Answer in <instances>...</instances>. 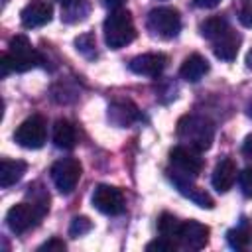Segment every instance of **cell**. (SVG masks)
Returning a JSON list of instances; mask_svg holds the SVG:
<instances>
[{"label": "cell", "mask_w": 252, "mask_h": 252, "mask_svg": "<svg viewBox=\"0 0 252 252\" xmlns=\"http://www.w3.org/2000/svg\"><path fill=\"white\" fill-rule=\"evenodd\" d=\"M211 43H213V51H215V55L219 59L232 61L236 57V53H238V47H240V35L228 26L219 35H215L211 39Z\"/></svg>", "instance_id": "14"}, {"label": "cell", "mask_w": 252, "mask_h": 252, "mask_svg": "<svg viewBox=\"0 0 252 252\" xmlns=\"http://www.w3.org/2000/svg\"><path fill=\"white\" fill-rule=\"evenodd\" d=\"M146 250L148 252H154V250H158V252H171V250H175V242L169 240V238H165V236H161V238L150 242L146 246Z\"/></svg>", "instance_id": "27"}, {"label": "cell", "mask_w": 252, "mask_h": 252, "mask_svg": "<svg viewBox=\"0 0 252 252\" xmlns=\"http://www.w3.org/2000/svg\"><path fill=\"white\" fill-rule=\"evenodd\" d=\"M59 2H61V4H63V2H65V0H59Z\"/></svg>", "instance_id": "34"}, {"label": "cell", "mask_w": 252, "mask_h": 252, "mask_svg": "<svg viewBox=\"0 0 252 252\" xmlns=\"http://www.w3.org/2000/svg\"><path fill=\"white\" fill-rule=\"evenodd\" d=\"M238 20L242 26L252 28V0H242L240 10H238Z\"/></svg>", "instance_id": "28"}, {"label": "cell", "mask_w": 252, "mask_h": 252, "mask_svg": "<svg viewBox=\"0 0 252 252\" xmlns=\"http://www.w3.org/2000/svg\"><path fill=\"white\" fill-rule=\"evenodd\" d=\"M102 4H104L106 8H110V10H118V8L124 4V0H102Z\"/></svg>", "instance_id": "32"}, {"label": "cell", "mask_w": 252, "mask_h": 252, "mask_svg": "<svg viewBox=\"0 0 252 252\" xmlns=\"http://www.w3.org/2000/svg\"><path fill=\"white\" fill-rule=\"evenodd\" d=\"M53 16V8L47 0H32L28 2L22 12H20V20L24 28H39L51 22Z\"/></svg>", "instance_id": "11"}, {"label": "cell", "mask_w": 252, "mask_h": 252, "mask_svg": "<svg viewBox=\"0 0 252 252\" xmlns=\"http://www.w3.org/2000/svg\"><path fill=\"white\" fill-rule=\"evenodd\" d=\"M224 28H228V22H226L224 18H220V16H213V18H207V20L201 24V35L211 41V39H213L215 35H219Z\"/></svg>", "instance_id": "22"}, {"label": "cell", "mask_w": 252, "mask_h": 252, "mask_svg": "<svg viewBox=\"0 0 252 252\" xmlns=\"http://www.w3.org/2000/svg\"><path fill=\"white\" fill-rule=\"evenodd\" d=\"M236 179V165L230 158H224L220 159L217 165H215V171H213V187L219 191V193H224L232 187Z\"/></svg>", "instance_id": "15"}, {"label": "cell", "mask_w": 252, "mask_h": 252, "mask_svg": "<svg viewBox=\"0 0 252 252\" xmlns=\"http://www.w3.org/2000/svg\"><path fill=\"white\" fill-rule=\"evenodd\" d=\"M108 118H110L112 124H116V126H120V128H126V126H130L132 122L140 120V112H138V108H136L132 102L120 100V102H114V104L108 108Z\"/></svg>", "instance_id": "17"}, {"label": "cell", "mask_w": 252, "mask_h": 252, "mask_svg": "<svg viewBox=\"0 0 252 252\" xmlns=\"http://www.w3.org/2000/svg\"><path fill=\"white\" fill-rule=\"evenodd\" d=\"M207 73H209V61H207L203 55H199V53L189 55V57L181 63V69H179L181 79H185V81H189V83L201 81Z\"/></svg>", "instance_id": "16"}, {"label": "cell", "mask_w": 252, "mask_h": 252, "mask_svg": "<svg viewBox=\"0 0 252 252\" xmlns=\"http://www.w3.org/2000/svg\"><path fill=\"white\" fill-rule=\"evenodd\" d=\"M169 161L173 165V173L191 179H195L203 169V158L199 156V150L189 146H175L169 152Z\"/></svg>", "instance_id": "8"}, {"label": "cell", "mask_w": 252, "mask_h": 252, "mask_svg": "<svg viewBox=\"0 0 252 252\" xmlns=\"http://www.w3.org/2000/svg\"><path fill=\"white\" fill-rule=\"evenodd\" d=\"M146 26H148V30H150V33L154 37L171 39L181 30V16H179V12L175 8H169V6L154 8L148 14Z\"/></svg>", "instance_id": "5"}, {"label": "cell", "mask_w": 252, "mask_h": 252, "mask_svg": "<svg viewBox=\"0 0 252 252\" xmlns=\"http://www.w3.org/2000/svg\"><path fill=\"white\" fill-rule=\"evenodd\" d=\"M177 136L181 142H185L189 148H195L199 152L209 150L215 138V126L211 120L197 116V114H187L177 122Z\"/></svg>", "instance_id": "2"}, {"label": "cell", "mask_w": 252, "mask_h": 252, "mask_svg": "<svg viewBox=\"0 0 252 252\" xmlns=\"http://www.w3.org/2000/svg\"><path fill=\"white\" fill-rule=\"evenodd\" d=\"M91 228H93V222H91L87 217H75V219L71 220L69 234H71V236H83V234H87Z\"/></svg>", "instance_id": "25"}, {"label": "cell", "mask_w": 252, "mask_h": 252, "mask_svg": "<svg viewBox=\"0 0 252 252\" xmlns=\"http://www.w3.org/2000/svg\"><path fill=\"white\" fill-rule=\"evenodd\" d=\"M93 205L102 215H120L124 211V197L112 185H98L93 193Z\"/></svg>", "instance_id": "9"}, {"label": "cell", "mask_w": 252, "mask_h": 252, "mask_svg": "<svg viewBox=\"0 0 252 252\" xmlns=\"http://www.w3.org/2000/svg\"><path fill=\"white\" fill-rule=\"evenodd\" d=\"M49 173H51V179H53L55 187L63 195H69L77 187V183L81 179V173H83V167H81L79 159H75V158H63V159H59V161H55L51 165V171Z\"/></svg>", "instance_id": "6"}, {"label": "cell", "mask_w": 252, "mask_h": 252, "mask_svg": "<svg viewBox=\"0 0 252 252\" xmlns=\"http://www.w3.org/2000/svg\"><path fill=\"white\" fill-rule=\"evenodd\" d=\"M75 45H77V51L83 53L85 57H94L96 55V41H94V35L93 33H83L75 39Z\"/></svg>", "instance_id": "24"}, {"label": "cell", "mask_w": 252, "mask_h": 252, "mask_svg": "<svg viewBox=\"0 0 252 252\" xmlns=\"http://www.w3.org/2000/svg\"><path fill=\"white\" fill-rule=\"evenodd\" d=\"M61 18L67 24L79 22L89 14V2L87 0H65L63 2V10H61Z\"/></svg>", "instance_id": "21"}, {"label": "cell", "mask_w": 252, "mask_h": 252, "mask_svg": "<svg viewBox=\"0 0 252 252\" xmlns=\"http://www.w3.org/2000/svg\"><path fill=\"white\" fill-rule=\"evenodd\" d=\"M39 250H65V242L59 240V238H51L45 244H41Z\"/></svg>", "instance_id": "29"}, {"label": "cell", "mask_w": 252, "mask_h": 252, "mask_svg": "<svg viewBox=\"0 0 252 252\" xmlns=\"http://www.w3.org/2000/svg\"><path fill=\"white\" fill-rule=\"evenodd\" d=\"M179 224H181V222H179L173 215L163 213V215L159 217V220H158V230H159L161 236H165V238H169V240H175V238H177Z\"/></svg>", "instance_id": "23"}, {"label": "cell", "mask_w": 252, "mask_h": 252, "mask_svg": "<svg viewBox=\"0 0 252 252\" xmlns=\"http://www.w3.org/2000/svg\"><path fill=\"white\" fill-rule=\"evenodd\" d=\"M45 138H47V126H45V120L37 114L26 118L14 132V140L28 150L41 148L45 144Z\"/></svg>", "instance_id": "7"}, {"label": "cell", "mask_w": 252, "mask_h": 252, "mask_svg": "<svg viewBox=\"0 0 252 252\" xmlns=\"http://www.w3.org/2000/svg\"><path fill=\"white\" fill-rule=\"evenodd\" d=\"M193 4L197 8H215L220 4V0H193Z\"/></svg>", "instance_id": "31"}, {"label": "cell", "mask_w": 252, "mask_h": 252, "mask_svg": "<svg viewBox=\"0 0 252 252\" xmlns=\"http://www.w3.org/2000/svg\"><path fill=\"white\" fill-rule=\"evenodd\" d=\"M136 37V28L132 14L128 10H112L104 20V41L110 49H120L132 43Z\"/></svg>", "instance_id": "3"}, {"label": "cell", "mask_w": 252, "mask_h": 252, "mask_svg": "<svg viewBox=\"0 0 252 252\" xmlns=\"http://www.w3.org/2000/svg\"><path fill=\"white\" fill-rule=\"evenodd\" d=\"M242 154L246 158H252V134L244 138V142H242Z\"/></svg>", "instance_id": "30"}, {"label": "cell", "mask_w": 252, "mask_h": 252, "mask_svg": "<svg viewBox=\"0 0 252 252\" xmlns=\"http://www.w3.org/2000/svg\"><path fill=\"white\" fill-rule=\"evenodd\" d=\"M169 177H171L173 185L177 187V191H179L181 195L189 197V199H191L193 203H197L199 207H203V209H213V207H215L213 197H211L205 189H199L197 185H193V179H191V177L177 175V173H173V171H169Z\"/></svg>", "instance_id": "12"}, {"label": "cell", "mask_w": 252, "mask_h": 252, "mask_svg": "<svg viewBox=\"0 0 252 252\" xmlns=\"http://www.w3.org/2000/svg\"><path fill=\"white\" fill-rule=\"evenodd\" d=\"M175 240L187 250H201L209 242V228L197 220H185L179 224Z\"/></svg>", "instance_id": "10"}, {"label": "cell", "mask_w": 252, "mask_h": 252, "mask_svg": "<svg viewBox=\"0 0 252 252\" xmlns=\"http://www.w3.org/2000/svg\"><path fill=\"white\" fill-rule=\"evenodd\" d=\"M226 240L234 250H244L252 242V228L248 226V222H242L226 232Z\"/></svg>", "instance_id": "20"}, {"label": "cell", "mask_w": 252, "mask_h": 252, "mask_svg": "<svg viewBox=\"0 0 252 252\" xmlns=\"http://www.w3.org/2000/svg\"><path fill=\"white\" fill-rule=\"evenodd\" d=\"M77 142V132H75V126L65 120V118H59L53 126V144L61 150H71Z\"/></svg>", "instance_id": "18"}, {"label": "cell", "mask_w": 252, "mask_h": 252, "mask_svg": "<svg viewBox=\"0 0 252 252\" xmlns=\"http://www.w3.org/2000/svg\"><path fill=\"white\" fill-rule=\"evenodd\" d=\"M238 183H240V191L244 193V197L252 199V167H244L240 171Z\"/></svg>", "instance_id": "26"}, {"label": "cell", "mask_w": 252, "mask_h": 252, "mask_svg": "<svg viewBox=\"0 0 252 252\" xmlns=\"http://www.w3.org/2000/svg\"><path fill=\"white\" fill-rule=\"evenodd\" d=\"M246 65L252 69V51H250V53H248V57H246Z\"/></svg>", "instance_id": "33"}, {"label": "cell", "mask_w": 252, "mask_h": 252, "mask_svg": "<svg viewBox=\"0 0 252 252\" xmlns=\"http://www.w3.org/2000/svg\"><path fill=\"white\" fill-rule=\"evenodd\" d=\"M41 63H43V55L30 43V39L26 35H16L10 39L8 51L2 55V61H0L2 77H6L12 71H16V73L30 71Z\"/></svg>", "instance_id": "1"}, {"label": "cell", "mask_w": 252, "mask_h": 252, "mask_svg": "<svg viewBox=\"0 0 252 252\" xmlns=\"http://www.w3.org/2000/svg\"><path fill=\"white\" fill-rule=\"evenodd\" d=\"M167 65V57L163 53H142L130 61V71L136 75H146V77H159L161 71Z\"/></svg>", "instance_id": "13"}, {"label": "cell", "mask_w": 252, "mask_h": 252, "mask_svg": "<svg viewBox=\"0 0 252 252\" xmlns=\"http://www.w3.org/2000/svg\"><path fill=\"white\" fill-rule=\"evenodd\" d=\"M26 161L22 159H2L0 161V185L2 187H10L16 181L22 179V175L26 173Z\"/></svg>", "instance_id": "19"}, {"label": "cell", "mask_w": 252, "mask_h": 252, "mask_svg": "<svg viewBox=\"0 0 252 252\" xmlns=\"http://www.w3.org/2000/svg\"><path fill=\"white\" fill-rule=\"evenodd\" d=\"M47 211H49V207H45V205H39L35 201H24V203H18L8 209L6 222L12 232L22 234V232L33 228L43 219V215Z\"/></svg>", "instance_id": "4"}]
</instances>
